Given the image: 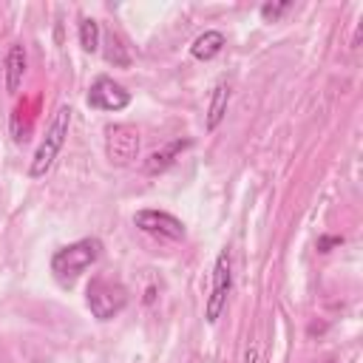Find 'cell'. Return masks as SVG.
<instances>
[{
	"label": "cell",
	"instance_id": "1",
	"mask_svg": "<svg viewBox=\"0 0 363 363\" xmlns=\"http://www.w3.org/2000/svg\"><path fill=\"white\" fill-rule=\"evenodd\" d=\"M68 125H71V108L62 105V108H57V113H54V119H51V125H48V130H45V136H43L34 159H31V167H28V176L31 179H40V176H45L51 170L54 159L60 156V150L65 145Z\"/></svg>",
	"mask_w": 363,
	"mask_h": 363
},
{
	"label": "cell",
	"instance_id": "2",
	"mask_svg": "<svg viewBox=\"0 0 363 363\" xmlns=\"http://www.w3.org/2000/svg\"><path fill=\"white\" fill-rule=\"evenodd\" d=\"M102 252V244L96 238H79L62 250H57V255L51 258V269L62 278V281H71L77 275H82L91 264H96Z\"/></svg>",
	"mask_w": 363,
	"mask_h": 363
},
{
	"label": "cell",
	"instance_id": "3",
	"mask_svg": "<svg viewBox=\"0 0 363 363\" xmlns=\"http://www.w3.org/2000/svg\"><path fill=\"white\" fill-rule=\"evenodd\" d=\"M125 303H128V292H125V286L119 281L96 275L88 284V309L94 312V318L111 320L113 315H119L125 309Z\"/></svg>",
	"mask_w": 363,
	"mask_h": 363
},
{
	"label": "cell",
	"instance_id": "4",
	"mask_svg": "<svg viewBox=\"0 0 363 363\" xmlns=\"http://www.w3.org/2000/svg\"><path fill=\"white\" fill-rule=\"evenodd\" d=\"M105 156L116 167L130 164L139 156V130L133 125H108L105 128Z\"/></svg>",
	"mask_w": 363,
	"mask_h": 363
},
{
	"label": "cell",
	"instance_id": "5",
	"mask_svg": "<svg viewBox=\"0 0 363 363\" xmlns=\"http://www.w3.org/2000/svg\"><path fill=\"white\" fill-rule=\"evenodd\" d=\"M230 286H233V272H230V252L221 250L218 258H216V267H213V289L207 295V303H204V318L207 323H216L227 306V295H230Z\"/></svg>",
	"mask_w": 363,
	"mask_h": 363
},
{
	"label": "cell",
	"instance_id": "6",
	"mask_svg": "<svg viewBox=\"0 0 363 363\" xmlns=\"http://www.w3.org/2000/svg\"><path fill=\"white\" fill-rule=\"evenodd\" d=\"M133 224H136L142 233H150V235H156V238H167V241L184 238V224H182L176 216L164 213V210H139V213L133 216Z\"/></svg>",
	"mask_w": 363,
	"mask_h": 363
},
{
	"label": "cell",
	"instance_id": "7",
	"mask_svg": "<svg viewBox=\"0 0 363 363\" xmlns=\"http://www.w3.org/2000/svg\"><path fill=\"white\" fill-rule=\"evenodd\" d=\"M128 102H130V94L111 77H96L88 91V105L99 111H122L128 108Z\"/></svg>",
	"mask_w": 363,
	"mask_h": 363
},
{
	"label": "cell",
	"instance_id": "8",
	"mask_svg": "<svg viewBox=\"0 0 363 363\" xmlns=\"http://www.w3.org/2000/svg\"><path fill=\"white\" fill-rule=\"evenodd\" d=\"M184 147H190V139H176V142L164 145L162 150H153V153L145 159V164H142V173H145V176H156V173H164V170H167V167L176 162V156H179Z\"/></svg>",
	"mask_w": 363,
	"mask_h": 363
},
{
	"label": "cell",
	"instance_id": "9",
	"mask_svg": "<svg viewBox=\"0 0 363 363\" xmlns=\"http://www.w3.org/2000/svg\"><path fill=\"white\" fill-rule=\"evenodd\" d=\"M23 74H26V48L20 43H14L6 54V91L9 94H17Z\"/></svg>",
	"mask_w": 363,
	"mask_h": 363
},
{
	"label": "cell",
	"instance_id": "10",
	"mask_svg": "<svg viewBox=\"0 0 363 363\" xmlns=\"http://www.w3.org/2000/svg\"><path fill=\"white\" fill-rule=\"evenodd\" d=\"M221 48H224V34H221V31H204V34H199V37L193 40L190 54H193L196 60H213V57L221 54Z\"/></svg>",
	"mask_w": 363,
	"mask_h": 363
},
{
	"label": "cell",
	"instance_id": "11",
	"mask_svg": "<svg viewBox=\"0 0 363 363\" xmlns=\"http://www.w3.org/2000/svg\"><path fill=\"white\" fill-rule=\"evenodd\" d=\"M227 102H230V85L227 82H218L213 88V96H210V108H207V130H216L227 113Z\"/></svg>",
	"mask_w": 363,
	"mask_h": 363
},
{
	"label": "cell",
	"instance_id": "12",
	"mask_svg": "<svg viewBox=\"0 0 363 363\" xmlns=\"http://www.w3.org/2000/svg\"><path fill=\"white\" fill-rule=\"evenodd\" d=\"M79 45L88 54H94L99 48V23L94 17H82V23H79Z\"/></svg>",
	"mask_w": 363,
	"mask_h": 363
},
{
	"label": "cell",
	"instance_id": "13",
	"mask_svg": "<svg viewBox=\"0 0 363 363\" xmlns=\"http://www.w3.org/2000/svg\"><path fill=\"white\" fill-rule=\"evenodd\" d=\"M286 9H289L286 0H284V3H264V6H261V17H264V20H278Z\"/></svg>",
	"mask_w": 363,
	"mask_h": 363
},
{
	"label": "cell",
	"instance_id": "14",
	"mask_svg": "<svg viewBox=\"0 0 363 363\" xmlns=\"http://www.w3.org/2000/svg\"><path fill=\"white\" fill-rule=\"evenodd\" d=\"M340 241H343V238H337V235H335V238H320V241H318V250H320V252H326L332 244H340Z\"/></svg>",
	"mask_w": 363,
	"mask_h": 363
}]
</instances>
